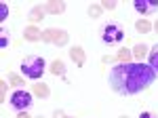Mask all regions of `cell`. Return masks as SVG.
<instances>
[{"mask_svg":"<svg viewBox=\"0 0 158 118\" xmlns=\"http://www.w3.org/2000/svg\"><path fill=\"white\" fill-rule=\"evenodd\" d=\"M148 53H150V48H148L143 42L133 47V57H137V61H139V63H143V57H148Z\"/></svg>","mask_w":158,"mask_h":118,"instance_id":"obj_12","label":"cell"},{"mask_svg":"<svg viewBox=\"0 0 158 118\" xmlns=\"http://www.w3.org/2000/svg\"><path fill=\"white\" fill-rule=\"evenodd\" d=\"M0 89H2V93H0V101H4V97H6V80L0 82Z\"/></svg>","mask_w":158,"mask_h":118,"instance_id":"obj_22","label":"cell"},{"mask_svg":"<svg viewBox=\"0 0 158 118\" xmlns=\"http://www.w3.org/2000/svg\"><path fill=\"white\" fill-rule=\"evenodd\" d=\"M44 68H47V63H44V59L40 57V55H30V57H25L21 61V74H23L25 78H32V80L42 78Z\"/></svg>","mask_w":158,"mask_h":118,"instance_id":"obj_2","label":"cell"},{"mask_svg":"<svg viewBox=\"0 0 158 118\" xmlns=\"http://www.w3.org/2000/svg\"><path fill=\"white\" fill-rule=\"evenodd\" d=\"M101 9L103 11H114L116 9V2L114 0H101Z\"/></svg>","mask_w":158,"mask_h":118,"instance_id":"obj_20","label":"cell"},{"mask_svg":"<svg viewBox=\"0 0 158 118\" xmlns=\"http://www.w3.org/2000/svg\"><path fill=\"white\" fill-rule=\"evenodd\" d=\"M17 118H30V114H27V112H19V114H17Z\"/></svg>","mask_w":158,"mask_h":118,"instance_id":"obj_25","label":"cell"},{"mask_svg":"<svg viewBox=\"0 0 158 118\" xmlns=\"http://www.w3.org/2000/svg\"><path fill=\"white\" fill-rule=\"evenodd\" d=\"M131 57H133V51H129V48H120L116 53V61L118 63H131Z\"/></svg>","mask_w":158,"mask_h":118,"instance_id":"obj_14","label":"cell"},{"mask_svg":"<svg viewBox=\"0 0 158 118\" xmlns=\"http://www.w3.org/2000/svg\"><path fill=\"white\" fill-rule=\"evenodd\" d=\"M120 118H129V116H127V114H124V116H120Z\"/></svg>","mask_w":158,"mask_h":118,"instance_id":"obj_27","label":"cell"},{"mask_svg":"<svg viewBox=\"0 0 158 118\" xmlns=\"http://www.w3.org/2000/svg\"><path fill=\"white\" fill-rule=\"evenodd\" d=\"M23 38L27 42H38V40H42V32H40V27H36V25H27L23 30Z\"/></svg>","mask_w":158,"mask_h":118,"instance_id":"obj_8","label":"cell"},{"mask_svg":"<svg viewBox=\"0 0 158 118\" xmlns=\"http://www.w3.org/2000/svg\"><path fill=\"white\" fill-rule=\"evenodd\" d=\"M44 15H47V11H44V6H32L30 9V15H27V19L32 21V23H38V21H42L44 19Z\"/></svg>","mask_w":158,"mask_h":118,"instance_id":"obj_10","label":"cell"},{"mask_svg":"<svg viewBox=\"0 0 158 118\" xmlns=\"http://www.w3.org/2000/svg\"><path fill=\"white\" fill-rule=\"evenodd\" d=\"M9 84H13V86H25L23 78L17 76V74H9Z\"/></svg>","mask_w":158,"mask_h":118,"instance_id":"obj_18","label":"cell"},{"mask_svg":"<svg viewBox=\"0 0 158 118\" xmlns=\"http://www.w3.org/2000/svg\"><path fill=\"white\" fill-rule=\"evenodd\" d=\"M36 118H44V116H36Z\"/></svg>","mask_w":158,"mask_h":118,"instance_id":"obj_28","label":"cell"},{"mask_svg":"<svg viewBox=\"0 0 158 118\" xmlns=\"http://www.w3.org/2000/svg\"><path fill=\"white\" fill-rule=\"evenodd\" d=\"M34 95H36V97H40V99H47V97L51 95L49 84H44V82H38V84H34Z\"/></svg>","mask_w":158,"mask_h":118,"instance_id":"obj_13","label":"cell"},{"mask_svg":"<svg viewBox=\"0 0 158 118\" xmlns=\"http://www.w3.org/2000/svg\"><path fill=\"white\" fill-rule=\"evenodd\" d=\"M135 30H137V32H141V34H148V32L152 30V23H150L148 19H137V23H135Z\"/></svg>","mask_w":158,"mask_h":118,"instance_id":"obj_16","label":"cell"},{"mask_svg":"<svg viewBox=\"0 0 158 118\" xmlns=\"http://www.w3.org/2000/svg\"><path fill=\"white\" fill-rule=\"evenodd\" d=\"M101 13H103L101 4H91V6H89V17H93V19H99Z\"/></svg>","mask_w":158,"mask_h":118,"instance_id":"obj_17","label":"cell"},{"mask_svg":"<svg viewBox=\"0 0 158 118\" xmlns=\"http://www.w3.org/2000/svg\"><path fill=\"white\" fill-rule=\"evenodd\" d=\"M9 17V6H6V2H0V21H4Z\"/></svg>","mask_w":158,"mask_h":118,"instance_id":"obj_21","label":"cell"},{"mask_svg":"<svg viewBox=\"0 0 158 118\" xmlns=\"http://www.w3.org/2000/svg\"><path fill=\"white\" fill-rule=\"evenodd\" d=\"M11 106H13V110H17V112H25L27 107L32 106V93H27L25 89H17V91L11 95Z\"/></svg>","mask_w":158,"mask_h":118,"instance_id":"obj_4","label":"cell"},{"mask_svg":"<svg viewBox=\"0 0 158 118\" xmlns=\"http://www.w3.org/2000/svg\"><path fill=\"white\" fill-rule=\"evenodd\" d=\"M9 44H11V38H9V32H6V30H2V32H0V48H6Z\"/></svg>","mask_w":158,"mask_h":118,"instance_id":"obj_19","label":"cell"},{"mask_svg":"<svg viewBox=\"0 0 158 118\" xmlns=\"http://www.w3.org/2000/svg\"><path fill=\"white\" fill-rule=\"evenodd\" d=\"M65 118H72V116H65Z\"/></svg>","mask_w":158,"mask_h":118,"instance_id":"obj_29","label":"cell"},{"mask_svg":"<svg viewBox=\"0 0 158 118\" xmlns=\"http://www.w3.org/2000/svg\"><path fill=\"white\" fill-rule=\"evenodd\" d=\"M154 30H156V34H158V19H156V23H154Z\"/></svg>","mask_w":158,"mask_h":118,"instance_id":"obj_26","label":"cell"},{"mask_svg":"<svg viewBox=\"0 0 158 118\" xmlns=\"http://www.w3.org/2000/svg\"><path fill=\"white\" fill-rule=\"evenodd\" d=\"M44 11L51 13V15H61V13L65 11V2H61V0H51L44 4Z\"/></svg>","mask_w":158,"mask_h":118,"instance_id":"obj_9","label":"cell"},{"mask_svg":"<svg viewBox=\"0 0 158 118\" xmlns=\"http://www.w3.org/2000/svg\"><path fill=\"white\" fill-rule=\"evenodd\" d=\"M51 72H53L55 76H63V74H65V63H63L61 59H55V61L51 63Z\"/></svg>","mask_w":158,"mask_h":118,"instance_id":"obj_15","label":"cell"},{"mask_svg":"<svg viewBox=\"0 0 158 118\" xmlns=\"http://www.w3.org/2000/svg\"><path fill=\"white\" fill-rule=\"evenodd\" d=\"M110 86L118 95H137L152 86L156 80V72L152 70L148 63L131 61V63H116L110 70Z\"/></svg>","mask_w":158,"mask_h":118,"instance_id":"obj_1","label":"cell"},{"mask_svg":"<svg viewBox=\"0 0 158 118\" xmlns=\"http://www.w3.org/2000/svg\"><path fill=\"white\" fill-rule=\"evenodd\" d=\"M53 118H65L63 110H55V112H53Z\"/></svg>","mask_w":158,"mask_h":118,"instance_id":"obj_23","label":"cell"},{"mask_svg":"<svg viewBox=\"0 0 158 118\" xmlns=\"http://www.w3.org/2000/svg\"><path fill=\"white\" fill-rule=\"evenodd\" d=\"M70 57H72V61L78 65V68H85L86 55H85V48H82V47H72V48H70Z\"/></svg>","mask_w":158,"mask_h":118,"instance_id":"obj_7","label":"cell"},{"mask_svg":"<svg viewBox=\"0 0 158 118\" xmlns=\"http://www.w3.org/2000/svg\"><path fill=\"white\" fill-rule=\"evenodd\" d=\"M133 6L135 11L141 13V15H152L158 9V0H135Z\"/></svg>","mask_w":158,"mask_h":118,"instance_id":"obj_6","label":"cell"},{"mask_svg":"<svg viewBox=\"0 0 158 118\" xmlns=\"http://www.w3.org/2000/svg\"><path fill=\"white\" fill-rule=\"evenodd\" d=\"M122 38H124V30H122L118 23L103 25V30H101V40H103L106 44H118Z\"/></svg>","mask_w":158,"mask_h":118,"instance_id":"obj_3","label":"cell"},{"mask_svg":"<svg viewBox=\"0 0 158 118\" xmlns=\"http://www.w3.org/2000/svg\"><path fill=\"white\" fill-rule=\"evenodd\" d=\"M139 118H156V116H154L152 112H141V114H139Z\"/></svg>","mask_w":158,"mask_h":118,"instance_id":"obj_24","label":"cell"},{"mask_svg":"<svg viewBox=\"0 0 158 118\" xmlns=\"http://www.w3.org/2000/svg\"><path fill=\"white\" fill-rule=\"evenodd\" d=\"M42 40H44V42H53V44H57V47H65V44L70 42V34H68L65 30L49 27V30L42 32Z\"/></svg>","mask_w":158,"mask_h":118,"instance_id":"obj_5","label":"cell"},{"mask_svg":"<svg viewBox=\"0 0 158 118\" xmlns=\"http://www.w3.org/2000/svg\"><path fill=\"white\" fill-rule=\"evenodd\" d=\"M148 65L156 72V76H158V44H154V47L150 48V53H148Z\"/></svg>","mask_w":158,"mask_h":118,"instance_id":"obj_11","label":"cell"}]
</instances>
